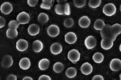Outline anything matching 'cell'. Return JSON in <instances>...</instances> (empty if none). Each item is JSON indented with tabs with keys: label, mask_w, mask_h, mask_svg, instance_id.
Segmentation results:
<instances>
[{
	"label": "cell",
	"mask_w": 121,
	"mask_h": 80,
	"mask_svg": "<svg viewBox=\"0 0 121 80\" xmlns=\"http://www.w3.org/2000/svg\"><path fill=\"white\" fill-rule=\"evenodd\" d=\"M102 39L103 38H109L112 40L113 41H116L117 36L113 33L111 29V26L109 24H105V26L102 31H100Z\"/></svg>",
	"instance_id": "6da1fadb"
},
{
	"label": "cell",
	"mask_w": 121,
	"mask_h": 80,
	"mask_svg": "<svg viewBox=\"0 0 121 80\" xmlns=\"http://www.w3.org/2000/svg\"><path fill=\"white\" fill-rule=\"evenodd\" d=\"M117 11V8L114 4L112 3H109L106 4L103 7V13L108 16V17H112L116 14Z\"/></svg>",
	"instance_id": "7a4b0ae2"
},
{
	"label": "cell",
	"mask_w": 121,
	"mask_h": 80,
	"mask_svg": "<svg viewBox=\"0 0 121 80\" xmlns=\"http://www.w3.org/2000/svg\"><path fill=\"white\" fill-rule=\"evenodd\" d=\"M81 58V54L76 49H72L70 50L68 53V58L72 63H76L78 62Z\"/></svg>",
	"instance_id": "3957f363"
},
{
	"label": "cell",
	"mask_w": 121,
	"mask_h": 80,
	"mask_svg": "<svg viewBox=\"0 0 121 80\" xmlns=\"http://www.w3.org/2000/svg\"><path fill=\"white\" fill-rule=\"evenodd\" d=\"M30 16L25 11H22L17 15V20L20 24H26L30 21Z\"/></svg>",
	"instance_id": "277c9868"
},
{
	"label": "cell",
	"mask_w": 121,
	"mask_h": 80,
	"mask_svg": "<svg viewBox=\"0 0 121 80\" xmlns=\"http://www.w3.org/2000/svg\"><path fill=\"white\" fill-rule=\"evenodd\" d=\"M14 63L13 58L9 55H5L1 60V66L5 68H9L13 66Z\"/></svg>",
	"instance_id": "5b68a950"
},
{
	"label": "cell",
	"mask_w": 121,
	"mask_h": 80,
	"mask_svg": "<svg viewBox=\"0 0 121 80\" xmlns=\"http://www.w3.org/2000/svg\"><path fill=\"white\" fill-rule=\"evenodd\" d=\"M47 32L49 36L51 37H56L59 35L60 29L56 25L51 24L48 27Z\"/></svg>",
	"instance_id": "8992f818"
},
{
	"label": "cell",
	"mask_w": 121,
	"mask_h": 80,
	"mask_svg": "<svg viewBox=\"0 0 121 80\" xmlns=\"http://www.w3.org/2000/svg\"><path fill=\"white\" fill-rule=\"evenodd\" d=\"M96 44V40L92 36H89L85 40V46L88 50L92 49L94 47H95Z\"/></svg>",
	"instance_id": "52a82bcc"
},
{
	"label": "cell",
	"mask_w": 121,
	"mask_h": 80,
	"mask_svg": "<svg viewBox=\"0 0 121 80\" xmlns=\"http://www.w3.org/2000/svg\"><path fill=\"white\" fill-rule=\"evenodd\" d=\"M110 68L113 72H118L121 69V60L119 59H112L110 63Z\"/></svg>",
	"instance_id": "ba28073f"
},
{
	"label": "cell",
	"mask_w": 121,
	"mask_h": 80,
	"mask_svg": "<svg viewBox=\"0 0 121 80\" xmlns=\"http://www.w3.org/2000/svg\"><path fill=\"white\" fill-rule=\"evenodd\" d=\"M1 11L2 14L5 15H8L11 13L13 10L12 4L9 2H5L1 6Z\"/></svg>",
	"instance_id": "9c48e42d"
},
{
	"label": "cell",
	"mask_w": 121,
	"mask_h": 80,
	"mask_svg": "<svg viewBox=\"0 0 121 80\" xmlns=\"http://www.w3.org/2000/svg\"><path fill=\"white\" fill-rule=\"evenodd\" d=\"M16 47L19 51H24L28 47V42L27 41L24 39H20L17 42Z\"/></svg>",
	"instance_id": "30bf717a"
},
{
	"label": "cell",
	"mask_w": 121,
	"mask_h": 80,
	"mask_svg": "<svg viewBox=\"0 0 121 80\" xmlns=\"http://www.w3.org/2000/svg\"><path fill=\"white\" fill-rule=\"evenodd\" d=\"M81 71L83 75L87 76L90 75L93 71V67L92 65L88 62L83 63L81 67Z\"/></svg>",
	"instance_id": "8fae6325"
},
{
	"label": "cell",
	"mask_w": 121,
	"mask_h": 80,
	"mask_svg": "<svg viewBox=\"0 0 121 80\" xmlns=\"http://www.w3.org/2000/svg\"><path fill=\"white\" fill-rule=\"evenodd\" d=\"M77 37L76 33L74 32H68L65 35V41L68 44L72 45L74 44L77 41Z\"/></svg>",
	"instance_id": "7c38bea8"
},
{
	"label": "cell",
	"mask_w": 121,
	"mask_h": 80,
	"mask_svg": "<svg viewBox=\"0 0 121 80\" xmlns=\"http://www.w3.org/2000/svg\"><path fill=\"white\" fill-rule=\"evenodd\" d=\"M50 51L52 54L58 55L63 51V46L58 42L54 43L50 47Z\"/></svg>",
	"instance_id": "4fadbf2b"
},
{
	"label": "cell",
	"mask_w": 121,
	"mask_h": 80,
	"mask_svg": "<svg viewBox=\"0 0 121 80\" xmlns=\"http://www.w3.org/2000/svg\"><path fill=\"white\" fill-rule=\"evenodd\" d=\"M114 41L109 38H103L101 41V47L104 50H109L112 48Z\"/></svg>",
	"instance_id": "5bb4252c"
},
{
	"label": "cell",
	"mask_w": 121,
	"mask_h": 80,
	"mask_svg": "<svg viewBox=\"0 0 121 80\" xmlns=\"http://www.w3.org/2000/svg\"><path fill=\"white\" fill-rule=\"evenodd\" d=\"M19 67L23 70H27L31 66V62L28 58H23L20 60L19 63Z\"/></svg>",
	"instance_id": "9a60e30c"
},
{
	"label": "cell",
	"mask_w": 121,
	"mask_h": 80,
	"mask_svg": "<svg viewBox=\"0 0 121 80\" xmlns=\"http://www.w3.org/2000/svg\"><path fill=\"white\" fill-rule=\"evenodd\" d=\"M40 32L39 26L36 24H32L29 26L28 28V32L31 36H36L39 34Z\"/></svg>",
	"instance_id": "2e32d148"
},
{
	"label": "cell",
	"mask_w": 121,
	"mask_h": 80,
	"mask_svg": "<svg viewBox=\"0 0 121 80\" xmlns=\"http://www.w3.org/2000/svg\"><path fill=\"white\" fill-rule=\"evenodd\" d=\"M91 23V20L87 16H83L79 19V26L81 28H86L90 26Z\"/></svg>",
	"instance_id": "e0dca14e"
},
{
	"label": "cell",
	"mask_w": 121,
	"mask_h": 80,
	"mask_svg": "<svg viewBox=\"0 0 121 80\" xmlns=\"http://www.w3.org/2000/svg\"><path fill=\"white\" fill-rule=\"evenodd\" d=\"M43 48L42 42L39 40H36L32 44V49L36 53H38L42 51Z\"/></svg>",
	"instance_id": "ac0fdd59"
},
{
	"label": "cell",
	"mask_w": 121,
	"mask_h": 80,
	"mask_svg": "<svg viewBox=\"0 0 121 80\" xmlns=\"http://www.w3.org/2000/svg\"><path fill=\"white\" fill-rule=\"evenodd\" d=\"M50 66V60L48 59H42L38 63V67L41 71L48 69Z\"/></svg>",
	"instance_id": "d6986e66"
},
{
	"label": "cell",
	"mask_w": 121,
	"mask_h": 80,
	"mask_svg": "<svg viewBox=\"0 0 121 80\" xmlns=\"http://www.w3.org/2000/svg\"><path fill=\"white\" fill-rule=\"evenodd\" d=\"M105 26V24L104 20L101 19H97L96 21L94 22V28L95 30L96 31H102L104 28Z\"/></svg>",
	"instance_id": "ffe728a7"
},
{
	"label": "cell",
	"mask_w": 121,
	"mask_h": 80,
	"mask_svg": "<svg viewBox=\"0 0 121 80\" xmlns=\"http://www.w3.org/2000/svg\"><path fill=\"white\" fill-rule=\"evenodd\" d=\"M53 2L54 1L52 0H43L40 5V7L42 9L50 10L52 7Z\"/></svg>",
	"instance_id": "44dd1931"
},
{
	"label": "cell",
	"mask_w": 121,
	"mask_h": 80,
	"mask_svg": "<svg viewBox=\"0 0 121 80\" xmlns=\"http://www.w3.org/2000/svg\"><path fill=\"white\" fill-rule=\"evenodd\" d=\"M92 59L96 63H101L104 60V57L102 53L97 52V53H95L94 54V55L92 56Z\"/></svg>",
	"instance_id": "7402d4cb"
},
{
	"label": "cell",
	"mask_w": 121,
	"mask_h": 80,
	"mask_svg": "<svg viewBox=\"0 0 121 80\" xmlns=\"http://www.w3.org/2000/svg\"><path fill=\"white\" fill-rule=\"evenodd\" d=\"M18 35V32L17 29L12 28H8L6 31V36L10 39L16 38Z\"/></svg>",
	"instance_id": "603a6c76"
},
{
	"label": "cell",
	"mask_w": 121,
	"mask_h": 80,
	"mask_svg": "<svg viewBox=\"0 0 121 80\" xmlns=\"http://www.w3.org/2000/svg\"><path fill=\"white\" fill-rule=\"evenodd\" d=\"M65 75L69 78L75 77L77 75V69L74 67H69L66 70Z\"/></svg>",
	"instance_id": "cb8c5ba5"
},
{
	"label": "cell",
	"mask_w": 121,
	"mask_h": 80,
	"mask_svg": "<svg viewBox=\"0 0 121 80\" xmlns=\"http://www.w3.org/2000/svg\"><path fill=\"white\" fill-rule=\"evenodd\" d=\"M64 66L63 63L61 62H56L53 66V70L55 73H60L64 70Z\"/></svg>",
	"instance_id": "d4e9b609"
},
{
	"label": "cell",
	"mask_w": 121,
	"mask_h": 80,
	"mask_svg": "<svg viewBox=\"0 0 121 80\" xmlns=\"http://www.w3.org/2000/svg\"><path fill=\"white\" fill-rule=\"evenodd\" d=\"M38 20L41 23L45 24L48 22V20H49V17H48V15L46 14V13H41L38 15Z\"/></svg>",
	"instance_id": "484cf974"
},
{
	"label": "cell",
	"mask_w": 121,
	"mask_h": 80,
	"mask_svg": "<svg viewBox=\"0 0 121 80\" xmlns=\"http://www.w3.org/2000/svg\"><path fill=\"white\" fill-rule=\"evenodd\" d=\"M55 11L56 14L59 15H64V4H57L55 7Z\"/></svg>",
	"instance_id": "4316f807"
},
{
	"label": "cell",
	"mask_w": 121,
	"mask_h": 80,
	"mask_svg": "<svg viewBox=\"0 0 121 80\" xmlns=\"http://www.w3.org/2000/svg\"><path fill=\"white\" fill-rule=\"evenodd\" d=\"M111 29L115 35L118 36V35L121 33V25L120 24L116 23L111 26Z\"/></svg>",
	"instance_id": "83f0119b"
},
{
	"label": "cell",
	"mask_w": 121,
	"mask_h": 80,
	"mask_svg": "<svg viewBox=\"0 0 121 80\" xmlns=\"http://www.w3.org/2000/svg\"><path fill=\"white\" fill-rule=\"evenodd\" d=\"M101 4V0H90L88 1V6L91 8L96 9L99 7Z\"/></svg>",
	"instance_id": "f1b7e54d"
},
{
	"label": "cell",
	"mask_w": 121,
	"mask_h": 80,
	"mask_svg": "<svg viewBox=\"0 0 121 80\" xmlns=\"http://www.w3.org/2000/svg\"><path fill=\"white\" fill-rule=\"evenodd\" d=\"M74 5L77 8H82L86 4V0H74Z\"/></svg>",
	"instance_id": "f546056e"
},
{
	"label": "cell",
	"mask_w": 121,
	"mask_h": 80,
	"mask_svg": "<svg viewBox=\"0 0 121 80\" xmlns=\"http://www.w3.org/2000/svg\"><path fill=\"white\" fill-rule=\"evenodd\" d=\"M74 22L72 18H68L64 21V26L67 28H71L74 26Z\"/></svg>",
	"instance_id": "4dcf8cb0"
},
{
	"label": "cell",
	"mask_w": 121,
	"mask_h": 80,
	"mask_svg": "<svg viewBox=\"0 0 121 80\" xmlns=\"http://www.w3.org/2000/svg\"><path fill=\"white\" fill-rule=\"evenodd\" d=\"M20 24L17 22V20H12L8 24L9 28H12L14 29H17L19 28Z\"/></svg>",
	"instance_id": "1f68e13d"
},
{
	"label": "cell",
	"mask_w": 121,
	"mask_h": 80,
	"mask_svg": "<svg viewBox=\"0 0 121 80\" xmlns=\"http://www.w3.org/2000/svg\"><path fill=\"white\" fill-rule=\"evenodd\" d=\"M64 11L65 15H70L71 14L70 7L69 3L66 2L64 4Z\"/></svg>",
	"instance_id": "d6a6232c"
},
{
	"label": "cell",
	"mask_w": 121,
	"mask_h": 80,
	"mask_svg": "<svg viewBox=\"0 0 121 80\" xmlns=\"http://www.w3.org/2000/svg\"><path fill=\"white\" fill-rule=\"evenodd\" d=\"M38 0H28L27 3L30 7H35L38 4Z\"/></svg>",
	"instance_id": "836d02e7"
},
{
	"label": "cell",
	"mask_w": 121,
	"mask_h": 80,
	"mask_svg": "<svg viewBox=\"0 0 121 80\" xmlns=\"http://www.w3.org/2000/svg\"><path fill=\"white\" fill-rule=\"evenodd\" d=\"M6 24V20L4 18L2 17H0V28H2L5 26Z\"/></svg>",
	"instance_id": "e575fe53"
},
{
	"label": "cell",
	"mask_w": 121,
	"mask_h": 80,
	"mask_svg": "<svg viewBox=\"0 0 121 80\" xmlns=\"http://www.w3.org/2000/svg\"><path fill=\"white\" fill-rule=\"evenodd\" d=\"M38 80H51V79L49 76L43 75L39 77V78H38Z\"/></svg>",
	"instance_id": "d590c367"
},
{
	"label": "cell",
	"mask_w": 121,
	"mask_h": 80,
	"mask_svg": "<svg viewBox=\"0 0 121 80\" xmlns=\"http://www.w3.org/2000/svg\"><path fill=\"white\" fill-rule=\"evenodd\" d=\"M6 80H17V76L13 74H11L7 77Z\"/></svg>",
	"instance_id": "8d00e7d4"
},
{
	"label": "cell",
	"mask_w": 121,
	"mask_h": 80,
	"mask_svg": "<svg viewBox=\"0 0 121 80\" xmlns=\"http://www.w3.org/2000/svg\"><path fill=\"white\" fill-rule=\"evenodd\" d=\"M92 80H104V78L103 77V76L97 75H95L93 77Z\"/></svg>",
	"instance_id": "74e56055"
},
{
	"label": "cell",
	"mask_w": 121,
	"mask_h": 80,
	"mask_svg": "<svg viewBox=\"0 0 121 80\" xmlns=\"http://www.w3.org/2000/svg\"><path fill=\"white\" fill-rule=\"evenodd\" d=\"M33 80V78H32V77H24L23 78V80Z\"/></svg>",
	"instance_id": "f35d334b"
},
{
	"label": "cell",
	"mask_w": 121,
	"mask_h": 80,
	"mask_svg": "<svg viewBox=\"0 0 121 80\" xmlns=\"http://www.w3.org/2000/svg\"><path fill=\"white\" fill-rule=\"evenodd\" d=\"M57 2H58L59 4H64V2L66 3L67 1H65H65H57Z\"/></svg>",
	"instance_id": "ab89813d"
},
{
	"label": "cell",
	"mask_w": 121,
	"mask_h": 80,
	"mask_svg": "<svg viewBox=\"0 0 121 80\" xmlns=\"http://www.w3.org/2000/svg\"><path fill=\"white\" fill-rule=\"evenodd\" d=\"M119 50H120V51L121 52V44L120 45V46H119Z\"/></svg>",
	"instance_id": "60d3db41"
},
{
	"label": "cell",
	"mask_w": 121,
	"mask_h": 80,
	"mask_svg": "<svg viewBox=\"0 0 121 80\" xmlns=\"http://www.w3.org/2000/svg\"><path fill=\"white\" fill-rule=\"evenodd\" d=\"M119 78H120V80H121V73H120V75H119Z\"/></svg>",
	"instance_id": "b9f144b4"
},
{
	"label": "cell",
	"mask_w": 121,
	"mask_h": 80,
	"mask_svg": "<svg viewBox=\"0 0 121 80\" xmlns=\"http://www.w3.org/2000/svg\"><path fill=\"white\" fill-rule=\"evenodd\" d=\"M119 9H120V11H121V5H120V7H119Z\"/></svg>",
	"instance_id": "7bdbcfd3"
},
{
	"label": "cell",
	"mask_w": 121,
	"mask_h": 80,
	"mask_svg": "<svg viewBox=\"0 0 121 80\" xmlns=\"http://www.w3.org/2000/svg\"></svg>",
	"instance_id": "ee69618b"
}]
</instances>
